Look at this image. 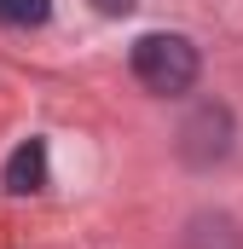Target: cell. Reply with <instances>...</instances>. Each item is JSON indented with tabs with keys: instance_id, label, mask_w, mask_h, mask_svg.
<instances>
[{
	"instance_id": "cell-6",
	"label": "cell",
	"mask_w": 243,
	"mask_h": 249,
	"mask_svg": "<svg viewBox=\"0 0 243 249\" xmlns=\"http://www.w3.org/2000/svg\"><path fill=\"white\" fill-rule=\"evenodd\" d=\"M93 6H99V12H104V18H127V12H133V6H139V0H93Z\"/></svg>"
},
{
	"instance_id": "cell-4",
	"label": "cell",
	"mask_w": 243,
	"mask_h": 249,
	"mask_svg": "<svg viewBox=\"0 0 243 249\" xmlns=\"http://www.w3.org/2000/svg\"><path fill=\"white\" fill-rule=\"evenodd\" d=\"M185 249H243V232L226 214H197L185 232Z\"/></svg>"
},
{
	"instance_id": "cell-5",
	"label": "cell",
	"mask_w": 243,
	"mask_h": 249,
	"mask_svg": "<svg viewBox=\"0 0 243 249\" xmlns=\"http://www.w3.org/2000/svg\"><path fill=\"white\" fill-rule=\"evenodd\" d=\"M47 18H52V0H0V23L12 29H35Z\"/></svg>"
},
{
	"instance_id": "cell-2",
	"label": "cell",
	"mask_w": 243,
	"mask_h": 249,
	"mask_svg": "<svg viewBox=\"0 0 243 249\" xmlns=\"http://www.w3.org/2000/svg\"><path fill=\"white\" fill-rule=\"evenodd\" d=\"M180 151L185 162H197V168H208V162H220L226 151H232V116L220 110V105H203L180 133Z\"/></svg>"
},
{
	"instance_id": "cell-1",
	"label": "cell",
	"mask_w": 243,
	"mask_h": 249,
	"mask_svg": "<svg viewBox=\"0 0 243 249\" xmlns=\"http://www.w3.org/2000/svg\"><path fill=\"white\" fill-rule=\"evenodd\" d=\"M133 75H139V87L145 93H156V99H180L191 93V81H197V47L174 35V29H156V35H139L133 41Z\"/></svg>"
},
{
	"instance_id": "cell-3",
	"label": "cell",
	"mask_w": 243,
	"mask_h": 249,
	"mask_svg": "<svg viewBox=\"0 0 243 249\" xmlns=\"http://www.w3.org/2000/svg\"><path fill=\"white\" fill-rule=\"evenodd\" d=\"M47 186V139H23L12 157H6V191L29 197V191Z\"/></svg>"
}]
</instances>
